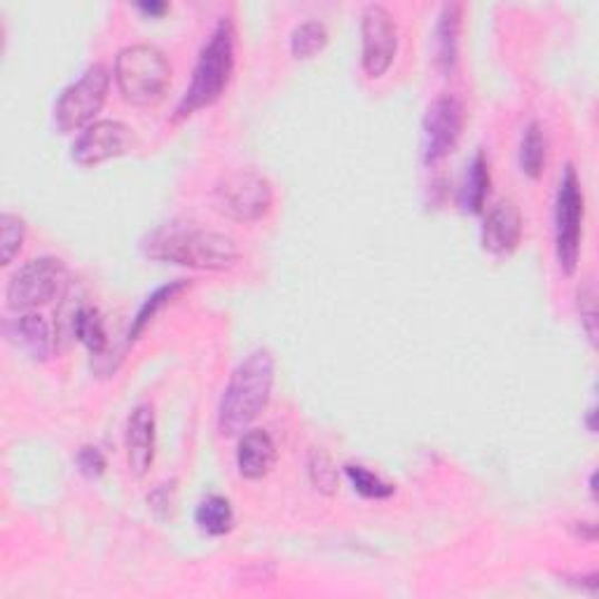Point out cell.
Masks as SVG:
<instances>
[{"instance_id": "2e32d148", "label": "cell", "mask_w": 599, "mask_h": 599, "mask_svg": "<svg viewBox=\"0 0 599 599\" xmlns=\"http://www.w3.org/2000/svg\"><path fill=\"white\" fill-rule=\"evenodd\" d=\"M462 17H464V8L459 3L445 6L441 10V17H438L433 50H435V63L445 76H450L456 68L459 36H462Z\"/></svg>"}, {"instance_id": "5bb4252c", "label": "cell", "mask_w": 599, "mask_h": 599, "mask_svg": "<svg viewBox=\"0 0 599 599\" xmlns=\"http://www.w3.org/2000/svg\"><path fill=\"white\" fill-rule=\"evenodd\" d=\"M276 464V445L263 429L242 433L237 445V469L246 480H263Z\"/></svg>"}, {"instance_id": "603a6c76", "label": "cell", "mask_w": 599, "mask_h": 599, "mask_svg": "<svg viewBox=\"0 0 599 599\" xmlns=\"http://www.w3.org/2000/svg\"><path fill=\"white\" fill-rule=\"evenodd\" d=\"M307 473H310L312 485H314V490L318 494H324V497H335L337 494L340 473H337V467L333 464V459H331V454L326 450L314 448L310 452Z\"/></svg>"}, {"instance_id": "f546056e", "label": "cell", "mask_w": 599, "mask_h": 599, "mask_svg": "<svg viewBox=\"0 0 599 599\" xmlns=\"http://www.w3.org/2000/svg\"><path fill=\"white\" fill-rule=\"evenodd\" d=\"M590 494H592V499L597 497V473L590 475Z\"/></svg>"}, {"instance_id": "8992f818", "label": "cell", "mask_w": 599, "mask_h": 599, "mask_svg": "<svg viewBox=\"0 0 599 599\" xmlns=\"http://www.w3.org/2000/svg\"><path fill=\"white\" fill-rule=\"evenodd\" d=\"M583 239V190L579 174L567 165L556 199V253L560 269L571 276L579 267Z\"/></svg>"}, {"instance_id": "d4e9b609", "label": "cell", "mask_w": 599, "mask_h": 599, "mask_svg": "<svg viewBox=\"0 0 599 599\" xmlns=\"http://www.w3.org/2000/svg\"><path fill=\"white\" fill-rule=\"evenodd\" d=\"M24 237H27L24 220L10 212L0 216V248H3V265H10L19 256Z\"/></svg>"}, {"instance_id": "9a60e30c", "label": "cell", "mask_w": 599, "mask_h": 599, "mask_svg": "<svg viewBox=\"0 0 599 599\" xmlns=\"http://www.w3.org/2000/svg\"><path fill=\"white\" fill-rule=\"evenodd\" d=\"M8 337L33 361H48L52 354V333L40 314H19L12 324H8Z\"/></svg>"}, {"instance_id": "cb8c5ba5", "label": "cell", "mask_w": 599, "mask_h": 599, "mask_svg": "<svg viewBox=\"0 0 599 599\" xmlns=\"http://www.w3.org/2000/svg\"><path fill=\"white\" fill-rule=\"evenodd\" d=\"M344 473H347L352 488L365 497V499H375V501H382V499H389L391 494H394V485L391 482L382 480L377 473L367 471L365 467L361 464H347L344 467Z\"/></svg>"}, {"instance_id": "30bf717a", "label": "cell", "mask_w": 599, "mask_h": 599, "mask_svg": "<svg viewBox=\"0 0 599 599\" xmlns=\"http://www.w3.org/2000/svg\"><path fill=\"white\" fill-rule=\"evenodd\" d=\"M399 52V29L394 14L384 6H367L361 17V66L367 78H382Z\"/></svg>"}, {"instance_id": "83f0119b", "label": "cell", "mask_w": 599, "mask_h": 599, "mask_svg": "<svg viewBox=\"0 0 599 599\" xmlns=\"http://www.w3.org/2000/svg\"><path fill=\"white\" fill-rule=\"evenodd\" d=\"M138 10L146 14H163L169 10V6L167 3H138Z\"/></svg>"}, {"instance_id": "e0dca14e", "label": "cell", "mask_w": 599, "mask_h": 599, "mask_svg": "<svg viewBox=\"0 0 599 599\" xmlns=\"http://www.w3.org/2000/svg\"><path fill=\"white\" fill-rule=\"evenodd\" d=\"M195 524L199 527V532L206 537L229 534L235 527L233 503H229L220 494H212V497L202 499L195 509Z\"/></svg>"}, {"instance_id": "8fae6325", "label": "cell", "mask_w": 599, "mask_h": 599, "mask_svg": "<svg viewBox=\"0 0 599 599\" xmlns=\"http://www.w3.org/2000/svg\"><path fill=\"white\" fill-rule=\"evenodd\" d=\"M136 148L134 131L118 120H99L89 125L71 148V157L78 167H99L115 157H122Z\"/></svg>"}, {"instance_id": "ba28073f", "label": "cell", "mask_w": 599, "mask_h": 599, "mask_svg": "<svg viewBox=\"0 0 599 599\" xmlns=\"http://www.w3.org/2000/svg\"><path fill=\"white\" fill-rule=\"evenodd\" d=\"M467 122L464 104L454 95L438 97L422 122V159L424 165L433 167L456 148L459 138H462Z\"/></svg>"}, {"instance_id": "5b68a950", "label": "cell", "mask_w": 599, "mask_h": 599, "mask_svg": "<svg viewBox=\"0 0 599 599\" xmlns=\"http://www.w3.org/2000/svg\"><path fill=\"white\" fill-rule=\"evenodd\" d=\"M110 89V76L106 66L95 63L73 82L68 85L55 106V122L61 134H71L95 125Z\"/></svg>"}, {"instance_id": "6da1fadb", "label": "cell", "mask_w": 599, "mask_h": 599, "mask_svg": "<svg viewBox=\"0 0 599 599\" xmlns=\"http://www.w3.org/2000/svg\"><path fill=\"white\" fill-rule=\"evenodd\" d=\"M274 356L267 350L251 352L229 375L218 405V431L225 438H235L248 431L272 399L274 386Z\"/></svg>"}, {"instance_id": "4fadbf2b", "label": "cell", "mask_w": 599, "mask_h": 599, "mask_svg": "<svg viewBox=\"0 0 599 599\" xmlns=\"http://www.w3.org/2000/svg\"><path fill=\"white\" fill-rule=\"evenodd\" d=\"M522 239V214L511 199L494 204L482 225V248L492 256H509Z\"/></svg>"}, {"instance_id": "9c48e42d", "label": "cell", "mask_w": 599, "mask_h": 599, "mask_svg": "<svg viewBox=\"0 0 599 599\" xmlns=\"http://www.w3.org/2000/svg\"><path fill=\"white\" fill-rule=\"evenodd\" d=\"M272 183L256 171L229 174L216 188L218 212L242 223L261 220L272 209Z\"/></svg>"}, {"instance_id": "7402d4cb", "label": "cell", "mask_w": 599, "mask_h": 599, "mask_svg": "<svg viewBox=\"0 0 599 599\" xmlns=\"http://www.w3.org/2000/svg\"><path fill=\"white\" fill-rule=\"evenodd\" d=\"M73 331H76V337L85 344V347L91 354H104L106 352L108 335H106V326H104V318H101L99 310L82 307L76 314Z\"/></svg>"}, {"instance_id": "d6986e66", "label": "cell", "mask_w": 599, "mask_h": 599, "mask_svg": "<svg viewBox=\"0 0 599 599\" xmlns=\"http://www.w3.org/2000/svg\"><path fill=\"white\" fill-rule=\"evenodd\" d=\"M188 288H190V284H188L186 279H176V282L167 284V286H159L153 295H148V297H146V303L141 305V310L136 312V316H134V321H131L129 342H134V340L141 337L144 331L148 328L150 321L159 314V310H165V307L171 303V300H176L183 291H188Z\"/></svg>"}, {"instance_id": "7a4b0ae2", "label": "cell", "mask_w": 599, "mask_h": 599, "mask_svg": "<svg viewBox=\"0 0 599 599\" xmlns=\"http://www.w3.org/2000/svg\"><path fill=\"white\" fill-rule=\"evenodd\" d=\"M235 24L229 17H223L209 40L204 42L199 59L195 63L190 87L176 106L174 120H183L202 108L214 106L233 80L235 73Z\"/></svg>"}, {"instance_id": "ffe728a7", "label": "cell", "mask_w": 599, "mask_h": 599, "mask_svg": "<svg viewBox=\"0 0 599 599\" xmlns=\"http://www.w3.org/2000/svg\"><path fill=\"white\" fill-rule=\"evenodd\" d=\"M546 159H548V141L543 127L539 122L527 125L522 141H520V169L524 176L532 180L541 178L546 171Z\"/></svg>"}, {"instance_id": "3957f363", "label": "cell", "mask_w": 599, "mask_h": 599, "mask_svg": "<svg viewBox=\"0 0 599 599\" xmlns=\"http://www.w3.org/2000/svg\"><path fill=\"white\" fill-rule=\"evenodd\" d=\"M146 253L155 261L206 272L229 269L242 258V251L233 237L199 227L157 233L146 246Z\"/></svg>"}, {"instance_id": "7c38bea8", "label": "cell", "mask_w": 599, "mask_h": 599, "mask_svg": "<svg viewBox=\"0 0 599 599\" xmlns=\"http://www.w3.org/2000/svg\"><path fill=\"white\" fill-rule=\"evenodd\" d=\"M125 450L127 464L136 478L148 475L155 462V412L153 405H136L127 420L125 429Z\"/></svg>"}, {"instance_id": "44dd1931", "label": "cell", "mask_w": 599, "mask_h": 599, "mask_svg": "<svg viewBox=\"0 0 599 599\" xmlns=\"http://www.w3.org/2000/svg\"><path fill=\"white\" fill-rule=\"evenodd\" d=\"M328 45V29L324 21L310 19L303 21V24L295 27L291 33V55L300 61L312 59L318 52H324Z\"/></svg>"}, {"instance_id": "484cf974", "label": "cell", "mask_w": 599, "mask_h": 599, "mask_svg": "<svg viewBox=\"0 0 599 599\" xmlns=\"http://www.w3.org/2000/svg\"><path fill=\"white\" fill-rule=\"evenodd\" d=\"M576 300H579V316H581V326L590 340V344L595 347L597 344V291H595V284L588 282L579 288V295H576Z\"/></svg>"}, {"instance_id": "4316f807", "label": "cell", "mask_w": 599, "mask_h": 599, "mask_svg": "<svg viewBox=\"0 0 599 599\" xmlns=\"http://www.w3.org/2000/svg\"><path fill=\"white\" fill-rule=\"evenodd\" d=\"M76 464L87 480H99L106 471V456L99 448L85 445V448H80V452L76 456Z\"/></svg>"}, {"instance_id": "52a82bcc", "label": "cell", "mask_w": 599, "mask_h": 599, "mask_svg": "<svg viewBox=\"0 0 599 599\" xmlns=\"http://www.w3.org/2000/svg\"><path fill=\"white\" fill-rule=\"evenodd\" d=\"M68 284L66 265L57 258H36L24 267H19L6 291L8 307L14 312H29L42 305H50Z\"/></svg>"}, {"instance_id": "277c9868", "label": "cell", "mask_w": 599, "mask_h": 599, "mask_svg": "<svg viewBox=\"0 0 599 599\" xmlns=\"http://www.w3.org/2000/svg\"><path fill=\"white\" fill-rule=\"evenodd\" d=\"M171 82V63L155 45H129L115 57V85L127 104L148 108L163 101Z\"/></svg>"}, {"instance_id": "ac0fdd59", "label": "cell", "mask_w": 599, "mask_h": 599, "mask_svg": "<svg viewBox=\"0 0 599 599\" xmlns=\"http://www.w3.org/2000/svg\"><path fill=\"white\" fill-rule=\"evenodd\" d=\"M490 180L492 178L488 157L478 153L473 157V163L469 165L462 193H459V206H462L467 214H482V209H485V202L490 195Z\"/></svg>"}, {"instance_id": "f1b7e54d", "label": "cell", "mask_w": 599, "mask_h": 599, "mask_svg": "<svg viewBox=\"0 0 599 599\" xmlns=\"http://www.w3.org/2000/svg\"><path fill=\"white\" fill-rule=\"evenodd\" d=\"M588 429H590V433L597 431V426H595V407L588 410Z\"/></svg>"}]
</instances>
